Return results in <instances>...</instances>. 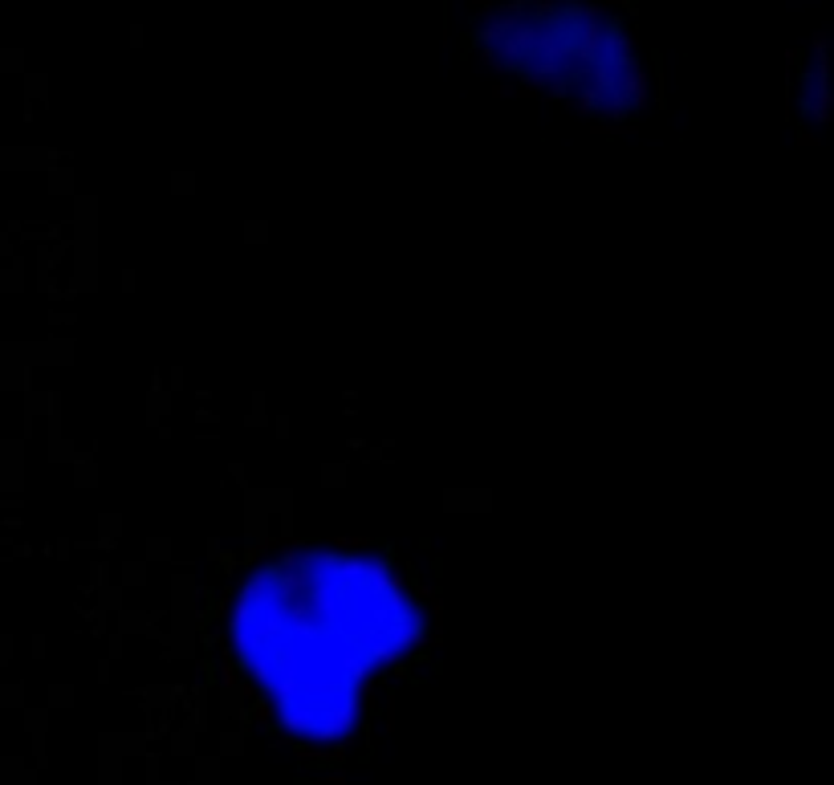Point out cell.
Instances as JSON below:
<instances>
[{
    "label": "cell",
    "mask_w": 834,
    "mask_h": 785,
    "mask_svg": "<svg viewBox=\"0 0 834 785\" xmlns=\"http://www.w3.org/2000/svg\"><path fill=\"white\" fill-rule=\"evenodd\" d=\"M428 639V607L375 546H293L245 578L229 610L232 676L306 749L354 732L375 671Z\"/></svg>",
    "instance_id": "1"
}]
</instances>
